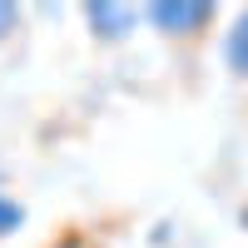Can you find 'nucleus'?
Segmentation results:
<instances>
[{
  "mask_svg": "<svg viewBox=\"0 0 248 248\" xmlns=\"http://www.w3.org/2000/svg\"><path fill=\"white\" fill-rule=\"evenodd\" d=\"M223 65L233 79H248V5L229 20V35H223Z\"/></svg>",
  "mask_w": 248,
  "mask_h": 248,
  "instance_id": "obj_3",
  "label": "nucleus"
},
{
  "mask_svg": "<svg viewBox=\"0 0 248 248\" xmlns=\"http://www.w3.org/2000/svg\"><path fill=\"white\" fill-rule=\"evenodd\" d=\"M139 20L149 30H159L164 40H194V35H203L218 20V5H203V0H154V5H144L139 10Z\"/></svg>",
  "mask_w": 248,
  "mask_h": 248,
  "instance_id": "obj_1",
  "label": "nucleus"
},
{
  "mask_svg": "<svg viewBox=\"0 0 248 248\" xmlns=\"http://www.w3.org/2000/svg\"><path fill=\"white\" fill-rule=\"evenodd\" d=\"M50 248H94V243H90L85 233H60V238H55Z\"/></svg>",
  "mask_w": 248,
  "mask_h": 248,
  "instance_id": "obj_6",
  "label": "nucleus"
},
{
  "mask_svg": "<svg viewBox=\"0 0 248 248\" xmlns=\"http://www.w3.org/2000/svg\"><path fill=\"white\" fill-rule=\"evenodd\" d=\"M15 229H25V203L10 199V194H0V238H10Z\"/></svg>",
  "mask_w": 248,
  "mask_h": 248,
  "instance_id": "obj_4",
  "label": "nucleus"
},
{
  "mask_svg": "<svg viewBox=\"0 0 248 248\" xmlns=\"http://www.w3.org/2000/svg\"><path fill=\"white\" fill-rule=\"evenodd\" d=\"M0 179H5V164H0Z\"/></svg>",
  "mask_w": 248,
  "mask_h": 248,
  "instance_id": "obj_7",
  "label": "nucleus"
},
{
  "mask_svg": "<svg viewBox=\"0 0 248 248\" xmlns=\"http://www.w3.org/2000/svg\"><path fill=\"white\" fill-rule=\"evenodd\" d=\"M20 5H10V0H0V45H10V40L20 35Z\"/></svg>",
  "mask_w": 248,
  "mask_h": 248,
  "instance_id": "obj_5",
  "label": "nucleus"
},
{
  "mask_svg": "<svg viewBox=\"0 0 248 248\" xmlns=\"http://www.w3.org/2000/svg\"><path fill=\"white\" fill-rule=\"evenodd\" d=\"M85 15L90 35L99 45H124L134 30H139V5H114V0H90V5H79Z\"/></svg>",
  "mask_w": 248,
  "mask_h": 248,
  "instance_id": "obj_2",
  "label": "nucleus"
}]
</instances>
